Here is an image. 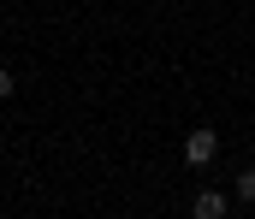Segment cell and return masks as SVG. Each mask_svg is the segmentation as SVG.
Instances as JSON below:
<instances>
[{
  "label": "cell",
  "instance_id": "1",
  "mask_svg": "<svg viewBox=\"0 0 255 219\" xmlns=\"http://www.w3.org/2000/svg\"><path fill=\"white\" fill-rule=\"evenodd\" d=\"M214 160H220V137H214L208 125H196L190 137H184V166H196V172H208Z\"/></svg>",
  "mask_w": 255,
  "mask_h": 219
},
{
  "label": "cell",
  "instance_id": "2",
  "mask_svg": "<svg viewBox=\"0 0 255 219\" xmlns=\"http://www.w3.org/2000/svg\"><path fill=\"white\" fill-rule=\"evenodd\" d=\"M232 214V196H220V190H202L190 202V219H226Z\"/></svg>",
  "mask_w": 255,
  "mask_h": 219
},
{
  "label": "cell",
  "instance_id": "3",
  "mask_svg": "<svg viewBox=\"0 0 255 219\" xmlns=\"http://www.w3.org/2000/svg\"><path fill=\"white\" fill-rule=\"evenodd\" d=\"M232 202H255V166H250V172H238V184H232Z\"/></svg>",
  "mask_w": 255,
  "mask_h": 219
},
{
  "label": "cell",
  "instance_id": "4",
  "mask_svg": "<svg viewBox=\"0 0 255 219\" xmlns=\"http://www.w3.org/2000/svg\"><path fill=\"white\" fill-rule=\"evenodd\" d=\"M12 89H18V72H12V66H0V101H6Z\"/></svg>",
  "mask_w": 255,
  "mask_h": 219
}]
</instances>
